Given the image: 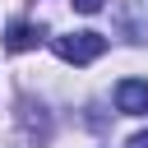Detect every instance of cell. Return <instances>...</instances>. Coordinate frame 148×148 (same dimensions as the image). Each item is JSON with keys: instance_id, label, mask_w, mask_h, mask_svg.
<instances>
[{"instance_id": "obj_1", "label": "cell", "mask_w": 148, "mask_h": 148, "mask_svg": "<svg viewBox=\"0 0 148 148\" xmlns=\"http://www.w3.org/2000/svg\"><path fill=\"white\" fill-rule=\"evenodd\" d=\"M51 46H56V56L69 60V65H92V60L106 51V37H102V32H60V37H51Z\"/></svg>"}, {"instance_id": "obj_2", "label": "cell", "mask_w": 148, "mask_h": 148, "mask_svg": "<svg viewBox=\"0 0 148 148\" xmlns=\"http://www.w3.org/2000/svg\"><path fill=\"white\" fill-rule=\"evenodd\" d=\"M116 106L125 116H148V79H120L116 83Z\"/></svg>"}, {"instance_id": "obj_3", "label": "cell", "mask_w": 148, "mask_h": 148, "mask_svg": "<svg viewBox=\"0 0 148 148\" xmlns=\"http://www.w3.org/2000/svg\"><path fill=\"white\" fill-rule=\"evenodd\" d=\"M18 125H23V134H28V139H37V143H46V139H51V116H46L42 106H32V97H23V102H18Z\"/></svg>"}, {"instance_id": "obj_4", "label": "cell", "mask_w": 148, "mask_h": 148, "mask_svg": "<svg viewBox=\"0 0 148 148\" xmlns=\"http://www.w3.org/2000/svg\"><path fill=\"white\" fill-rule=\"evenodd\" d=\"M37 42H42V28H37V23H23V18L9 23V32H5V46H9V51H32Z\"/></svg>"}, {"instance_id": "obj_5", "label": "cell", "mask_w": 148, "mask_h": 148, "mask_svg": "<svg viewBox=\"0 0 148 148\" xmlns=\"http://www.w3.org/2000/svg\"><path fill=\"white\" fill-rule=\"evenodd\" d=\"M120 18H125V28L134 32L130 42H148V18L139 14V5H125V14H120Z\"/></svg>"}, {"instance_id": "obj_6", "label": "cell", "mask_w": 148, "mask_h": 148, "mask_svg": "<svg viewBox=\"0 0 148 148\" xmlns=\"http://www.w3.org/2000/svg\"><path fill=\"white\" fill-rule=\"evenodd\" d=\"M69 5H74V9H79V14H97V9H102V5H106V0H69Z\"/></svg>"}, {"instance_id": "obj_7", "label": "cell", "mask_w": 148, "mask_h": 148, "mask_svg": "<svg viewBox=\"0 0 148 148\" xmlns=\"http://www.w3.org/2000/svg\"><path fill=\"white\" fill-rule=\"evenodd\" d=\"M125 148H148V134H134V139H130Z\"/></svg>"}]
</instances>
